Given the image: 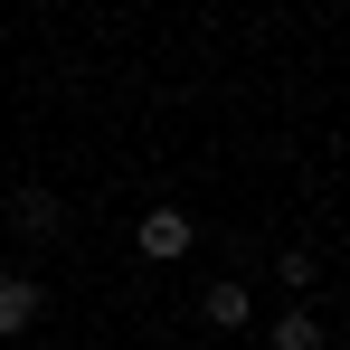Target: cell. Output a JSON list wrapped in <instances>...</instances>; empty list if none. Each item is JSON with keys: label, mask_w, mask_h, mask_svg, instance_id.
<instances>
[{"label": "cell", "mask_w": 350, "mask_h": 350, "mask_svg": "<svg viewBox=\"0 0 350 350\" xmlns=\"http://www.w3.org/2000/svg\"><path fill=\"white\" fill-rule=\"evenodd\" d=\"M133 246H142V256H152V265H180V256H189V246H199V218H189V208H171V199H161V208H142V218H133Z\"/></svg>", "instance_id": "cell-1"}, {"label": "cell", "mask_w": 350, "mask_h": 350, "mask_svg": "<svg viewBox=\"0 0 350 350\" xmlns=\"http://www.w3.org/2000/svg\"><path fill=\"white\" fill-rule=\"evenodd\" d=\"M105 350H133V341H105Z\"/></svg>", "instance_id": "cell-7"}, {"label": "cell", "mask_w": 350, "mask_h": 350, "mask_svg": "<svg viewBox=\"0 0 350 350\" xmlns=\"http://www.w3.org/2000/svg\"><path fill=\"white\" fill-rule=\"evenodd\" d=\"M265 341H275V350H332V332H322V312H312V303H284Z\"/></svg>", "instance_id": "cell-4"}, {"label": "cell", "mask_w": 350, "mask_h": 350, "mask_svg": "<svg viewBox=\"0 0 350 350\" xmlns=\"http://www.w3.org/2000/svg\"><path fill=\"white\" fill-rule=\"evenodd\" d=\"M38 312H48V284L38 275H0V341L38 332Z\"/></svg>", "instance_id": "cell-2"}, {"label": "cell", "mask_w": 350, "mask_h": 350, "mask_svg": "<svg viewBox=\"0 0 350 350\" xmlns=\"http://www.w3.org/2000/svg\"><path fill=\"white\" fill-rule=\"evenodd\" d=\"M10 218H19L29 237H57V228H66V208L48 199V189H19V199H10Z\"/></svg>", "instance_id": "cell-5"}, {"label": "cell", "mask_w": 350, "mask_h": 350, "mask_svg": "<svg viewBox=\"0 0 350 350\" xmlns=\"http://www.w3.org/2000/svg\"><path fill=\"white\" fill-rule=\"evenodd\" d=\"M312 275H322V256H312V246H284V256H275V284H284V293H303Z\"/></svg>", "instance_id": "cell-6"}, {"label": "cell", "mask_w": 350, "mask_h": 350, "mask_svg": "<svg viewBox=\"0 0 350 350\" xmlns=\"http://www.w3.org/2000/svg\"><path fill=\"white\" fill-rule=\"evenodd\" d=\"M199 312H208V332H246V322H256V293H246V275H218V284L199 293Z\"/></svg>", "instance_id": "cell-3"}]
</instances>
